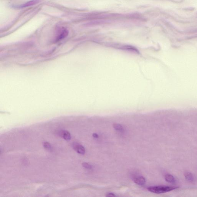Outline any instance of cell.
Returning a JSON list of instances; mask_svg holds the SVG:
<instances>
[{"mask_svg":"<svg viewBox=\"0 0 197 197\" xmlns=\"http://www.w3.org/2000/svg\"><path fill=\"white\" fill-rule=\"evenodd\" d=\"M177 187L169 186H157L149 187L147 189L150 192L156 194H162L166 193L170 191L178 189Z\"/></svg>","mask_w":197,"mask_h":197,"instance_id":"obj_1","label":"cell"},{"mask_svg":"<svg viewBox=\"0 0 197 197\" xmlns=\"http://www.w3.org/2000/svg\"><path fill=\"white\" fill-rule=\"evenodd\" d=\"M72 147L77 153L79 154L84 155L85 152V149L82 145L79 144L78 143H74L72 144Z\"/></svg>","mask_w":197,"mask_h":197,"instance_id":"obj_2","label":"cell"},{"mask_svg":"<svg viewBox=\"0 0 197 197\" xmlns=\"http://www.w3.org/2000/svg\"><path fill=\"white\" fill-rule=\"evenodd\" d=\"M60 136L65 140L69 141L71 139V136L69 132L66 130H62L60 132Z\"/></svg>","mask_w":197,"mask_h":197,"instance_id":"obj_3","label":"cell"},{"mask_svg":"<svg viewBox=\"0 0 197 197\" xmlns=\"http://www.w3.org/2000/svg\"><path fill=\"white\" fill-rule=\"evenodd\" d=\"M69 34V31L66 29H63L57 38L56 41H59L66 37Z\"/></svg>","mask_w":197,"mask_h":197,"instance_id":"obj_4","label":"cell"},{"mask_svg":"<svg viewBox=\"0 0 197 197\" xmlns=\"http://www.w3.org/2000/svg\"><path fill=\"white\" fill-rule=\"evenodd\" d=\"M134 181L139 185H143L146 183V179L143 176H139L134 179Z\"/></svg>","mask_w":197,"mask_h":197,"instance_id":"obj_5","label":"cell"},{"mask_svg":"<svg viewBox=\"0 0 197 197\" xmlns=\"http://www.w3.org/2000/svg\"><path fill=\"white\" fill-rule=\"evenodd\" d=\"M165 179L166 181L169 183H174L176 182V180L174 177L170 174L166 175Z\"/></svg>","mask_w":197,"mask_h":197,"instance_id":"obj_6","label":"cell"},{"mask_svg":"<svg viewBox=\"0 0 197 197\" xmlns=\"http://www.w3.org/2000/svg\"><path fill=\"white\" fill-rule=\"evenodd\" d=\"M39 2H40V0H32L24 4L23 5L21 6V7H26L31 6L38 3Z\"/></svg>","mask_w":197,"mask_h":197,"instance_id":"obj_7","label":"cell"},{"mask_svg":"<svg viewBox=\"0 0 197 197\" xmlns=\"http://www.w3.org/2000/svg\"><path fill=\"white\" fill-rule=\"evenodd\" d=\"M184 176L187 180L190 182L194 181V177L192 174L189 172H186L185 173Z\"/></svg>","mask_w":197,"mask_h":197,"instance_id":"obj_8","label":"cell"},{"mask_svg":"<svg viewBox=\"0 0 197 197\" xmlns=\"http://www.w3.org/2000/svg\"><path fill=\"white\" fill-rule=\"evenodd\" d=\"M113 127L116 130L119 131L120 132H123L124 131L123 128L121 125L118 124H113Z\"/></svg>","mask_w":197,"mask_h":197,"instance_id":"obj_9","label":"cell"},{"mask_svg":"<svg viewBox=\"0 0 197 197\" xmlns=\"http://www.w3.org/2000/svg\"><path fill=\"white\" fill-rule=\"evenodd\" d=\"M43 146L46 149L50 150L51 148V144L48 142H44L43 143Z\"/></svg>","mask_w":197,"mask_h":197,"instance_id":"obj_10","label":"cell"},{"mask_svg":"<svg viewBox=\"0 0 197 197\" xmlns=\"http://www.w3.org/2000/svg\"><path fill=\"white\" fill-rule=\"evenodd\" d=\"M82 166L83 167L86 168V169H92V166L90 165L89 164H88L87 163H86V162H84V163H82Z\"/></svg>","mask_w":197,"mask_h":197,"instance_id":"obj_11","label":"cell"},{"mask_svg":"<svg viewBox=\"0 0 197 197\" xmlns=\"http://www.w3.org/2000/svg\"><path fill=\"white\" fill-rule=\"evenodd\" d=\"M106 196H108V197H114V196H115V195H114V194L110 193L107 194Z\"/></svg>","mask_w":197,"mask_h":197,"instance_id":"obj_12","label":"cell"},{"mask_svg":"<svg viewBox=\"0 0 197 197\" xmlns=\"http://www.w3.org/2000/svg\"><path fill=\"white\" fill-rule=\"evenodd\" d=\"M93 136L95 138H98V134L96 133H94L93 134Z\"/></svg>","mask_w":197,"mask_h":197,"instance_id":"obj_13","label":"cell"}]
</instances>
